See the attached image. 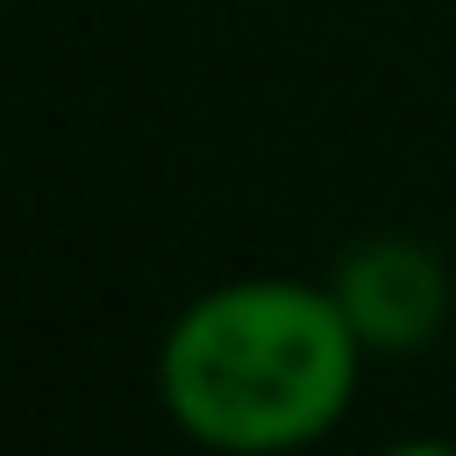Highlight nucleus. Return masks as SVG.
Listing matches in <instances>:
<instances>
[{
    "mask_svg": "<svg viewBox=\"0 0 456 456\" xmlns=\"http://www.w3.org/2000/svg\"><path fill=\"white\" fill-rule=\"evenodd\" d=\"M356 378L363 342L328 278H228L157 342V399L171 428L214 456L314 449L349 413Z\"/></svg>",
    "mask_w": 456,
    "mask_h": 456,
    "instance_id": "1",
    "label": "nucleus"
},
{
    "mask_svg": "<svg viewBox=\"0 0 456 456\" xmlns=\"http://www.w3.org/2000/svg\"><path fill=\"white\" fill-rule=\"evenodd\" d=\"M328 292L356 328L363 356H420L449 328V264L420 235H363L335 256Z\"/></svg>",
    "mask_w": 456,
    "mask_h": 456,
    "instance_id": "2",
    "label": "nucleus"
},
{
    "mask_svg": "<svg viewBox=\"0 0 456 456\" xmlns=\"http://www.w3.org/2000/svg\"><path fill=\"white\" fill-rule=\"evenodd\" d=\"M378 456H456V442H435V435H413V442H385Z\"/></svg>",
    "mask_w": 456,
    "mask_h": 456,
    "instance_id": "3",
    "label": "nucleus"
}]
</instances>
